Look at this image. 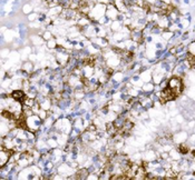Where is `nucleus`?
Masks as SVG:
<instances>
[{
  "label": "nucleus",
  "instance_id": "obj_5",
  "mask_svg": "<svg viewBox=\"0 0 195 180\" xmlns=\"http://www.w3.org/2000/svg\"><path fill=\"white\" fill-rule=\"evenodd\" d=\"M20 66H21V69L24 70V71L30 73V75H31L32 72H35V62H32L30 60L22 61V63Z\"/></svg>",
  "mask_w": 195,
  "mask_h": 180
},
{
  "label": "nucleus",
  "instance_id": "obj_4",
  "mask_svg": "<svg viewBox=\"0 0 195 180\" xmlns=\"http://www.w3.org/2000/svg\"><path fill=\"white\" fill-rule=\"evenodd\" d=\"M83 75L84 78L90 79L91 77L95 76V66L94 65H85L83 67Z\"/></svg>",
  "mask_w": 195,
  "mask_h": 180
},
{
  "label": "nucleus",
  "instance_id": "obj_19",
  "mask_svg": "<svg viewBox=\"0 0 195 180\" xmlns=\"http://www.w3.org/2000/svg\"><path fill=\"white\" fill-rule=\"evenodd\" d=\"M37 115H38V116H39V117L41 118V120L44 121V120L46 119V118L49 117V111L44 110V109H40V110H39V112H38Z\"/></svg>",
  "mask_w": 195,
  "mask_h": 180
},
{
  "label": "nucleus",
  "instance_id": "obj_13",
  "mask_svg": "<svg viewBox=\"0 0 195 180\" xmlns=\"http://www.w3.org/2000/svg\"><path fill=\"white\" fill-rule=\"evenodd\" d=\"M46 47H47L48 50H56L57 47H58V42H57L56 37H53L50 40L46 41Z\"/></svg>",
  "mask_w": 195,
  "mask_h": 180
},
{
  "label": "nucleus",
  "instance_id": "obj_8",
  "mask_svg": "<svg viewBox=\"0 0 195 180\" xmlns=\"http://www.w3.org/2000/svg\"><path fill=\"white\" fill-rule=\"evenodd\" d=\"M34 10H35V8H34L31 2H25L21 6V13L24 16H28V15H30L31 12H34Z\"/></svg>",
  "mask_w": 195,
  "mask_h": 180
},
{
  "label": "nucleus",
  "instance_id": "obj_9",
  "mask_svg": "<svg viewBox=\"0 0 195 180\" xmlns=\"http://www.w3.org/2000/svg\"><path fill=\"white\" fill-rule=\"evenodd\" d=\"M168 155H170V158L172 159L173 161H179L181 159L183 158L182 154H181V152H179L178 150L175 148V147H174L172 150H170V151H168Z\"/></svg>",
  "mask_w": 195,
  "mask_h": 180
},
{
  "label": "nucleus",
  "instance_id": "obj_17",
  "mask_svg": "<svg viewBox=\"0 0 195 180\" xmlns=\"http://www.w3.org/2000/svg\"><path fill=\"white\" fill-rule=\"evenodd\" d=\"M39 16H40V13H38V12H36V11H34V12H31L30 15H28V16H27V20H28V22L36 21V20L39 19Z\"/></svg>",
  "mask_w": 195,
  "mask_h": 180
},
{
  "label": "nucleus",
  "instance_id": "obj_20",
  "mask_svg": "<svg viewBox=\"0 0 195 180\" xmlns=\"http://www.w3.org/2000/svg\"><path fill=\"white\" fill-rule=\"evenodd\" d=\"M99 179L98 175L96 172H89L88 176H87V180H97Z\"/></svg>",
  "mask_w": 195,
  "mask_h": 180
},
{
  "label": "nucleus",
  "instance_id": "obj_14",
  "mask_svg": "<svg viewBox=\"0 0 195 180\" xmlns=\"http://www.w3.org/2000/svg\"><path fill=\"white\" fill-rule=\"evenodd\" d=\"M46 142H47L48 147L50 149H55L57 147H59V143L57 141V139L55 137H48L47 139H46Z\"/></svg>",
  "mask_w": 195,
  "mask_h": 180
},
{
  "label": "nucleus",
  "instance_id": "obj_6",
  "mask_svg": "<svg viewBox=\"0 0 195 180\" xmlns=\"http://www.w3.org/2000/svg\"><path fill=\"white\" fill-rule=\"evenodd\" d=\"M171 23H172V22H171L168 16H160V19H158V21H157V26L160 29H163V30L168 29V27L171 26Z\"/></svg>",
  "mask_w": 195,
  "mask_h": 180
},
{
  "label": "nucleus",
  "instance_id": "obj_21",
  "mask_svg": "<svg viewBox=\"0 0 195 180\" xmlns=\"http://www.w3.org/2000/svg\"><path fill=\"white\" fill-rule=\"evenodd\" d=\"M24 1H25V2H31L32 0H24Z\"/></svg>",
  "mask_w": 195,
  "mask_h": 180
},
{
  "label": "nucleus",
  "instance_id": "obj_11",
  "mask_svg": "<svg viewBox=\"0 0 195 180\" xmlns=\"http://www.w3.org/2000/svg\"><path fill=\"white\" fill-rule=\"evenodd\" d=\"M123 26L124 25L122 21H120V20H114V21H112V23H110L109 28L113 32H117V31H120V30H122Z\"/></svg>",
  "mask_w": 195,
  "mask_h": 180
},
{
  "label": "nucleus",
  "instance_id": "obj_1",
  "mask_svg": "<svg viewBox=\"0 0 195 180\" xmlns=\"http://www.w3.org/2000/svg\"><path fill=\"white\" fill-rule=\"evenodd\" d=\"M189 139V132L186 130H181V131H177V132L173 133V143L174 145H179V143H183V142H186Z\"/></svg>",
  "mask_w": 195,
  "mask_h": 180
},
{
  "label": "nucleus",
  "instance_id": "obj_18",
  "mask_svg": "<svg viewBox=\"0 0 195 180\" xmlns=\"http://www.w3.org/2000/svg\"><path fill=\"white\" fill-rule=\"evenodd\" d=\"M41 37L44 38L45 41H48V40H50V39L53 38V34L49 30V29H47L46 31H44V34L41 35Z\"/></svg>",
  "mask_w": 195,
  "mask_h": 180
},
{
  "label": "nucleus",
  "instance_id": "obj_16",
  "mask_svg": "<svg viewBox=\"0 0 195 180\" xmlns=\"http://www.w3.org/2000/svg\"><path fill=\"white\" fill-rule=\"evenodd\" d=\"M10 52H11L10 48L2 47V49H1V59H8L10 56Z\"/></svg>",
  "mask_w": 195,
  "mask_h": 180
},
{
  "label": "nucleus",
  "instance_id": "obj_10",
  "mask_svg": "<svg viewBox=\"0 0 195 180\" xmlns=\"http://www.w3.org/2000/svg\"><path fill=\"white\" fill-rule=\"evenodd\" d=\"M174 36H175V34H174L173 31L168 30V29H165V30H163V31H162V34H160V37H162V39H163L164 41H166V42H168V41L172 40V39L174 38Z\"/></svg>",
  "mask_w": 195,
  "mask_h": 180
},
{
  "label": "nucleus",
  "instance_id": "obj_7",
  "mask_svg": "<svg viewBox=\"0 0 195 180\" xmlns=\"http://www.w3.org/2000/svg\"><path fill=\"white\" fill-rule=\"evenodd\" d=\"M11 98H13L15 100H18V101H24L26 98V92L22 90V89H17V90H13L11 92Z\"/></svg>",
  "mask_w": 195,
  "mask_h": 180
},
{
  "label": "nucleus",
  "instance_id": "obj_15",
  "mask_svg": "<svg viewBox=\"0 0 195 180\" xmlns=\"http://www.w3.org/2000/svg\"><path fill=\"white\" fill-rule=\"evenodd\" d=\"M186 51H187V54L195 56V40L189 42V44L186 46Z\"/></svg>",
  "mask_w": 195,
  "mask_h": 180
},
{
  "label": "nucleus",
  "instance_id": "obj_12",
  "mask_svg": "<svg viewBox=\"0 0 195 180\" xmlns=\"http://www.w3.org/2000/svg\"><path fill=\"white\" fill-rule=\"evenodd\" d=\"M154 88H155V85L153 83V81L145 82L142 87V91L146 92V94H152V92H154Z\"/></svg>",
  "mask_w": 195,
  "mask_h": 180
},
{
  "label": "nucleus",
  "instance_id": "obj_3",
  "mask_svg": "<svg viewBox=\"0 0 195 180\" xmlns=\"http://www.w3.org/2000/svg\"><path fill=\"white\" fill-rule=\"evenodd\" d=\"M29 42H30L31 46H35V47L37 48H40L42 47L44 44H46V41L44 40V38H42L40 35H38V34L29 36Z\"/></svg>",
  "mask_w": 195,
  "mask_h": 180
},
{
  "label": "nucleus",
  "instance_id": "obj_2",
  "mask_svg": "<svg viewBox=\"0 0 195 180\" xmlns=\"http://www.w3.org/2000/svg\"><path fill=\"white\" fill-rule=\"evenodd\" d=\"M120 11H118V9H117L116 7H115V5L114 3H108L107 5V10H106V17L107 18H109L112 21H114V20H117V18H118V16H120Z\"/></svg>",
  "mask_w": 195,
  "mask_h": 180
}]
</instances>
